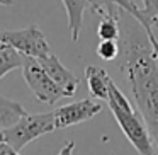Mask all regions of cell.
<instances>
[{"instance_id": "obj_1", "label": "cell", "mask_w": 158, "mask_h": 155, "mask_svg": "<svg viewBox=\"0 0 158 155\" xmlns=\"http://www.w3.org/2000/svg\"><path fill=\"white\" fill-rule=\"evenodd\" d=\"M119 15V68L126 73L127 87L158 150V62L138 19L123 9Z\"/></svg>"}, {"instance_id": "obj_2", "label": "cell", "mask_w": 158, "mask_h": 155, "mask_svg": "<svg viewBox=\"0 0 158 155\" xmlns=\"http://www.w3.org/2000/svg\"><path fill=\"white\" fill-rule=\"evenodd\" d=\"M107 106L112 113L116 123L119 124L124 136L129 140V143L138 150L139 155H158L156 145H155L151 133L146 126V121L141 116L138 106H134L124 92L110 80L109 84V97Z\"/></svg>"}, {"instance_id": "obj_3", "label": "cell", "mask_w": 158, "mask_h": 155, "mask_svg": "<svg viewBox=\"0 0 158 155\" xmlns=\"http://www.w3.org/2000/svg\"><path fill=\"white\" fill-rule=\"evenodd\" d=\"M5 131V141L12 145L15 150L21 152L26 145L38 140L46 133L56 131L55 116L53 113H39V114H24L15 124L7 128Z\"/></svg>"}, {"instance_id": "obj_4", "label": "cell", "mask_w": 158, "mask_h": 155, "mask_svg": "<svg viewBox=\"0 0 158 155\" xmlns=\"http://www.w3.org/2000/svg\"><path fill=\"white\" fill-rule=\"evenodd\" d=\"M22 77H24L27 87L39 102L44 104H56L61 97H66L63 89L46 73V70L41 67L38 58L24 56L22 62Z\"/></svg>"}, {"instance_id": "obj_5", "label": "cell", "mask_w": 158, "mask_h": 155, "mask_svg": "<svg viewBox=\"0 0 158 155\" xmlns=\"http://www.w3.org/2000/svg\"><path fill=\"white\" fill-rule=\"evenodd\" d=\"M0 39L14 46L22 56H31V58L39 60L51 53L48 39L38 26H29V28L17 29V31H0Z\"/></svg>"}, {"instance_id": "obj_6", "label": "cell", "mask_w": 158, "mask_h": 155, "mask_svg": "<svg viewBox=\"0 0 158 155\" xmlns=\"http://www.w3.org/2000/svg\"><path fill=\"white\" fill-rule=\"evenodd\" d=\"M102 111V104L94 99H82L77 102L60 106L53 111L55 116V128L56 130H65L73 124H80L83 121L92 119L94 116Z\"/></svg>"}, {"instance_id": "obj_7", "label": "cell", "mask_w": 158, "mask_h": 155, "mask_svg": "<svg viewBox=\"0 0 158 155\" xmlns=\"http://www.w3.org/2000/svg\"><path fill=\"white\" fill-rule=\"evenodd\" d=\"M38 62L41 63V67L46 70V73L63 89V92H65L66 97L75 96L77 89H78V77H75V73H73L72 70L66 68V67L60 62L58 56L49 53L48 56H43Z\"/></svg>"}, {"instance_id": "obj_8", "label": "cell", "mask_w": 158, "mask_h": 155, "mask_svg": "<svg viewBox=\"0 0 158 155\" xmlns=\"http://www.w3.org/2000/svg\"><path fill=\"white\" fill-rule=\"evenodd\" d=\"M63 5L66 9V15H68V31L72 36V41L77 43L80 38V31L83 26V14L87 9L95 11L94 7V0H61Z\"/></svg>"}, {"instance_id": "obj_9", "label": "cell", "mask_w": 158, "mask_h": 155, "mask_svg": "<svg viewBox=\"0 0 158 155\" xmlns=\"http://www.w3.org/2000/svg\"><path fill=\"white\" fill-rule=\"evenodd\" d=\"M85 79H87V85L89 90L92 94V97H95L97 101H106L109 97V84H110V77L106 72V68L97 65H89L85 68Z\"/></svg>"}, {"instance_id": "obj_10", "label": "cell", "mask_w": 158, "mask_h": 155, "mask_svg": "<svg viewBox=\"0 0 158 155\" xmlns=\"http://www.w3.org/2000/svg\"><path fill=\"white\" fill-rule=\"evenodd\" d=\"M102 19L97 28V36L99 39H114L119 41L121 38V15H119V7L104 11Z\"/></svg>"}, {"instance_id": "obj_11", "label": "cell", "mask_w": 158, "mask_h": 155, "mask_svg": "<svg viewBox=\"0 0 158 155\" xmlns=\"http://www.w3.org/2000/svg\"><path fill=\"white\" fill-rule=\"evenodd\" d=\"M26 113V109L22 107V104H19L17 101L7 99V97L0 96V128L7 130L12 124H15Z\"/></svg>"}, {"instance_id": "obj_12", "label": "cell", "mask_w": 158, "mask_h": 155, "mask_svg": "<svg viewBox=\"0 0 158 155\" xmlns=\"http://www.w3.org/2000/svg\"><path fill=\"white\" fill-rule=\"evenodd\" d=\"M22 62H24V56L14 46L7 45L5 41L0 39V80L4 79L9 72L21 68Z\"/></svg>"}, {"instance_id": "obj_13", "label": "cell", "mask_w": 158, "mask_h": 155, "mask_svg": "<svg viewBox=\"0 0 158 155\" xmlns=\"http://www.w3.org/2000/svg\"><path fill=\"white\" fill-rule=\"evenodd\" d=\"M95 51H97V56L106 60V62L117 60V56H119V41H114V39H100Z\"/></svg>"}, {"instance_id": "obj_14", "label": "cell", "mask_w": 158, "mask_h": 155, "mask_svg": "<svg viewBox=\"0 0 158 155\" xmlns=\"http://www.w3.org/2000/svg\"><path fill=\"white\" fill-rule=\"evenodd\" d=\"M0 155H21V152L15 150L9 141H0Z\"/></svg>"}, {"instance_id": "obj_15", "label": "cell", "mask_w": 158, "mask_h": 155, "mask_svg": "<svg viewBox=\"0 0 158 155\" xmlns=\"http://www.w3.org/2000/svg\"><path fill=\"white\" fill-rule=\"evenodd\" d=\"M73 150H75V141H66L65 145H63V148L58 152L56 155H73Z\"/></svg>"}, {"instance_id": "obj_16", "label": "cell", "mask_w": 158, "mask_h": 155, "mask_svg": "<svg viewBox=\"0 0 158 155\" xmlns=\"http://www.w3.org/2000/svg\"><path fill=\"white\" fill-rule=\"evenodd\" d=\"M0 5L2 7H12L14 5V0H0Z\"/></svg>"}, {"instance_id": "obj_17", "label": "cell", "mask_w": 158, "mask_h": 155, "mask_svg": "<svg viewBox=\"0 0 158 155\" xmlns=\"http://www.w3.org/2000/svg\"><path fill=\"white\" fill-rule=\"evenodd\" d=\"M4 140H5V131L0 128V141H4Z\"/></svg>"}, {"instance_id": "obj_18", "label": "cell", "mask_w": 158, "mask_h": 155, "mask_svg": "<svg viewBox=\"0 0 158 155\" xmlns=\"http://www.w3.org/2000/svg\"><path fill=\"white\" fill-rule=\"evenodd\" d=\"M153 28H158V19H155V21H153Z\"/></svg>"}]
</instances>
